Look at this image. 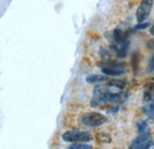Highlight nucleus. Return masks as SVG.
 Returning <instances> with one entry per match:
<instances>
[{
    "instance_id": "f257e3e1",
    "label": "nucleus",
    "mask_w": 154,
    "mask_h": 149,
    "mask_svg": "<svg viewBox=\"0 0 154 149\" xmlns=\"http://www.w3.org/2000/svg\"><path fill=\"white\" fill-rule=\"evenodd\" d=\"M98 66L101 68V71L107 76L120 77L126 72V65L123 63H119L114 60H104L98 63Z\"/></svg>"
},
{
    "instance_id": "f03ea898",
    "label": "nucleus",
    "mask_w": 154,
    "mask_h": 149,
    "mask_svg": "<svg viewBox=\"0 0 154 149\" xmlns=\"http://www.w3.org/2000/svg\"><path fill=\"white\" fill-rule=\"evenodd\" d=\"M62 138L65 142L75 143V142H89L93 140V135L89 131L83 130H68L62 135Z\"/></svg>"
},
{
    "instance_id": "7ed1b4c3",
    "label": "nucleus",
    "mask_w": 154,
    "mask_h": 149,
    "mask_svg": "<svg viewBox=\"0 0 154 149\" xmlns=\"http://www.w3.org/2000/svg\"><path fill=\"white\" fill-rule=\"evenodd\" d=\"M107 121V117L100 112H88L81 117V123L85 127H101Z\"/></svg>"
},
{
    "instance_id": "20e7f679",
    "label": "nucleus",
    "mask_w": 154,
    "mask_h": 149,
    "mask_svg": "<svg viewBox=\"0 0 154 149\" xmlns=\"http://www.w3.org/2000/svg\"><path fill=\"white\" fill-rule=\"evenodd\" d=\"M154 0H142L136 10V19L137 23H142L149 18L152 8H153Z\"/></svg>"
},
{
    "instance_id": "39448f33",
    "label": "nucleus",
    "mask_w": 154,
    "mask_h": 149,
    "mask_svg": "<svg viewBox=\"0 0 154 149\" xmlns=\"http://www.w3.org/2000/svg\"><path fill=\"white\" fill-rule=\"evenodd\" d=\"M152 146V137L149 136V134H140V136H137L134 138L129 146V148L132 149H148Z\"/></svg>"
},
{
    "instance_id": "423d86ee",
    "label": "nucleus",
    "mask_w": 154,
    "mask_h": 149,
    "mask_svg": "<svg viewBox=\"0 0 154 149\" xmlns=\"http://www.w3.org/2000/svg\"><path fill=\"white\" fill-rule=\"evenodd\" d=\"M154 98V81L149 82L148 84L145 85V91H143V101L148 102Z\"/></svg>"
},
{
    "instance_id": "0eeeda50",
    "label": "nucleus",
    "mask_w": 154,
    "mask_h": 149,
    "mask_svg": "<svg viewBox=\"0 0 154 149\" xmlns=\"http://www.w3.org/2000/svg\"><path fill=\"white\" fill-rule=\"evenodd\" d=\"M108 79V76L107 74H90L87 77V82L88 83H91V84H95V83H102V82H106Z\"/></svg>"
},
{
    "instance_id": "6e6552de",
    "label": "nucleus",
    "mask_w": 154,
    "mask_h": 149,
    "mask_svg": "<svg viewBox=\"0 0 154 149\" xmlns=\"http://www.w3.org/2000/svg\"><path fill=\"white\" fill-rule=\"evenodd\" d=\"M127 85V82L126 81H122V79H113L108 83V87L109 88H115L117 90H122L125 89V87Z\"/></svg>"
},
{
    "instance_id": "1a4fd4ad",
    "label": "nucleus",
    "mask_w": 154,
    "mask_h": 149,
    "mask_svg": "<svg viewBox=\"0 0 154 149\" xmlns=\"http://www.w3.org/2000/svg\"><path fill=\"white\" fill-rule=\"evenodd\" d=\"M143 112L147 117L154 118V99H151L147 102V104L143 107Z\"/></svg>"
},
{
    "instance_id": "9d476101",
    "label": "nucleus",
    "mask_w": 154,
    "mask_h": 149,
    "mask_svg": "<svg viewBox=\"0 0 154 149\" xmlns=\"http://www.w3.org/2000/svg\"><path fill=\"white\" fill-rule=\"evenodd\" d=\"M137 131H139V134H148V131H149L148 123L146 121H139V123H137Z\"/></svg>"
},
{
    "instance_id": "9b49d317",
    "label": "nucleus",
    "mask_w": 154,
    "mask_h": 149,
    "mask_svg": "<svg viewBox=\"0 0 154 149\" xmlns=\"http://www.w3.org/2000/svg\"><path fill=\"white\" fill-rule=\"evenodd\" d=\"M69 148H71V149H90L91 148V146L85 144V143H83V142H75V143H72L71 146H69Z\"/></svg>"
},
{
    "instance_id": "f8f14e48",
    "label": "nucleus",
    "mask_w": 154,
    "mask_h": 149,
    "mask_svg": "<svg viewBox=\"0 0 154 149\" xmlns=\"http://www.w3.org/2000/svg\"><path fill=\"white\" fill-rule=\"evenodd\" d=\"M97 138H98V141H101V142H103V143L110 142V137H109L108 135H106V134H98V135H97Z\"/></svg>"
},
{
    "instance_id": "ddd939ff",
    "label": "nucleus",
    "mask_w": 154,
    "mask_h": 149,
    "mask_svg": "<svg viewBox=\"0 0 154 149\" xmlns=\"http://www.w3.org/2000/svg\"><path fill=\"white\" fill-rule=\"evenodd\" d=\"M148 26H149V21L147 23V21L145 20V21H142V23H139V24L134 27V30L135 31H136V30H139V31H140V30H145V29L148 27Z\"/></svg>"
},
{
    "instance_id": "4468645a",
    "label": "nucleus",
    "mask_w": 154,
    "mask_h": 149,
    "mask_svg": "<svg viewBox=\"0 0 154 149\" xmlns=\"http://www.w3.org/2000/svg\"><path fill=\"white\" fill-rule=\"evenodd\" d=\"M147 71L148 72H153L154 71V53L151 56L149 60H148V66H147Z\"/></svg>"
},
{
    "instance_id": "2eb2a0df",
    "label": "nucleus",
    "mask_w": 154,
    "mask_h": 149,
    "mask_svg": "<svg viewBox=\"0 0 154 149\" xmlns=\"http://www.w3.org/2000/svg\"><path fill=\"white\" fill-rule=\"evenodd\" d=\"M149 33H151L152 36H154V21H153V24L151 25V29H149Z\"/></svg>"
}]
</instances>
